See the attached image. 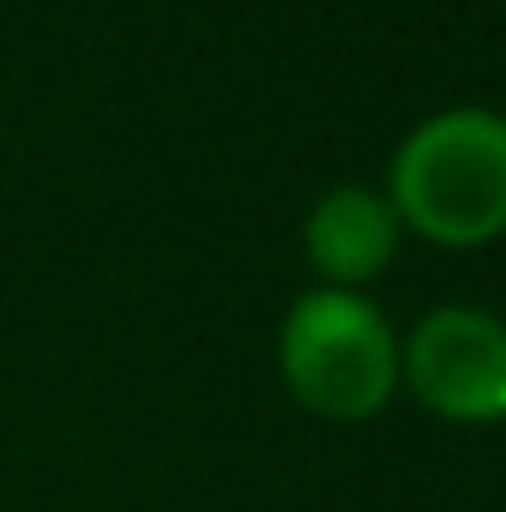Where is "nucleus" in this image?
<instances>
[{"label": "nucleus", "instance_id": "nucleus-2", "mask_svg": "<svg viewBox=\"0 0 506 512\" xmlns=\"http://www.w3.org/2000/svg\"><path fill=\"white\" fill-rule=\"evenodd\" d=\"M280 382L328 423H364L399 387V334L364 292L310 286L280 322Z\"/></svg>", "mask_w": 506, "mask_h": 512}, {"label": "nucleus", "instance_id": "nucleus-3", "mask_svg": "<svg viewBox=\"0 0 506 512\" xmlns=\"http://www.w3.org/2000/svg\"><path fill=\"white\" fill-rule=\"evenodd\" d=\"M399 382L447 423H506V322L441 304L399 340Z\"/></svg>", "mask_w": 506, "mask_h": 512}, {"label": "nucleus", "instance_id": "nucleus-1", "mask_svg": "<svg viewBox=\"0 0 506 512\" xmlns=\"http://www.w3.org/2000/svg\"><path fill=\"white\" fill-rule=\"evenodd\" d=\"M399 215L429 245L471 251L506 233V114L495 108H441L387 161V191Z\"/></svg>", "mask_w": 506, "mask_h": 512}, {"label": "nucleus", "instance_id": "nucleus-4", "mask_svg": "<svg viewBox=\"0 0 506 512\" xmlns=\"http://www.w3.org/2000/svg\"><path fill=\"white\" fill-rule=\"evenodd\" d=\"M399 233L405 227H399V215H393V203L381 191H370V185H334L304 215V256L322 274V286L358 292V286H370L376 274L393 268Z\"/></svg>", "mask_w": 506, "mask_h": 512}]
</instances>
